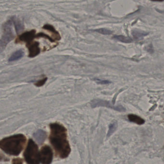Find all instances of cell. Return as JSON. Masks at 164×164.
<instances>
[{
    "label": "cell",
    "instance_id": "1",
    "mask_svg": "<svg viewBox=\"0 0 164 164\" xmlns=\"http://www.w3.org/2000/svg\"><path fill=\"white\" fill-rule=\"evenodd\" d=\"M50 127V142L57 155L62 158H65L68 156L71 151L67 139V130L63 125L58 123L51 124Z\"/></svg>",
    "mask_w": 164,
    "mask_h": 164
},
{
    "label": "cell",
    "instance_id": "2",
    "mask_svg": "<svg viewBox=\"0 0 164 164\" xmlns=\"http://www.w3.org/2000/svg\"><path fill=\"white\" fill-rule=\"evenodd\" d=\"M26 138L22 134L3 139L0 141V147L9 155L18 156L26 144Z\"/></svg>",
    "mask_w": 164,
    "mask_h": 164
},
{
    "label": "cell",
    "instance_id": "3",
    "mask_svg": "<svg viewBox=\"0 0 164 164\" xmlns=\"http://www.w3.org/2000/svg\"><path fill=\"white\" fill-rule=\"evenodd\" d=\"M25 159L28 164H39L40 155L38 146L32 140H29L27 147L25 151Z\"/></svg>",
    "mask_w": 164,
    "mask_h": 164
},
{
    "label": "cell",
    "instance_id": "4",
    "mask_svg": "<svg viewBox=\"0 0 164 164\" xmlns=\"http://www.w3.org/2000/svg\"><path fill=\"white\" fill-rule=\"evenodd\" d=\"M12 20L7 21L4 25V34H3L0 42L1 52L3 51L7 44L9 43L14 38V34L13 32L12 26Z\"/></svg>",
    "mask_w": 164,
    "mask_h": 164
},
{
    "label": "cell",
    "instance_id": "5",
    "mask_svg": "<svg viewBox=\"0 0 164 164\" xmlns=\"http://www.w3.org/2000/svg\"><path fill=\"white\" fill-rule=\"evenodd\" d=\"M91 104L92 108H95V107H99V106H103V107H106L112 109L116 110L120 112L126 111V109L123 106H121V105L117 106H114L110 102L107 101L103 100H100V99H95L91 102Z\"/></svg>",
    "mask_w": 164,
    "mask_h": 164
},
{
    "label": "cell",
    "instance_id": "6",
    "mask_svg": "<svg viewBox=\"0 0 164 164\" xmlns=\"http://www.w3.org/2000/svg\"><path fill=\"white\" fill-rule=\"evenodd\" d=\"M53 153L51 148L45 145L41 149L40 158L42 164H50L53 160Z\"/></svg>",
    "mask_w": 164,
    "mask_h": 164
},
{
    "label": "cell",
    "instance_id": "7",
    "mask_svg": "<svg viewBox=\"0 0 164 164\" xmlns=\"http://www.w3.org/2000/svg\"><path fill=\"white\" fill-rule=\"evenodd\" d=\"M36 37L35 30H31L26 31L19 36L15 41V43H20L21 42H26L27 44H30V42Z\"/></svg>",
    "mask_w": 164,
    "mask_h": 164
},
{
    "label": "cell",
    "instance_id": "8",
    "mask_svg": "<svg viewBox=\"0 0 164 164\" xmlns=\"http://www.w3.org/2000/svg\"><path fill=\"white\" fill-rule=\"evenodd\" d=\"M39 43L37 42H31V44L27 45V47L29 48V57L33 58L39 54L41 49L39 48Z\"/></svg>",
    "mask_w": 164,
    "mask_h": 164
},
{
    "label": "cell",
    "instance_id": "9",
    "mask_svg": "<svg viewBox=\"0 0 164 164\" xmlns=\"http://www.w3.org/2000/svg\"><path fill=\"white\" fill-rule=\"evenodd\" d=\"M42 28L44 30H48L50 32H51L52 35L53 36V37L54 40L59 41L61 39V36L60 35L59 33L51 25H45Z\"/></svg>",
    "mask_w": 164,
    "mask_h": 164
},
{
    "label": "cell",
    "instance_id": "10",
    "mask_svg": "<svg viewBox=\"0 0 164 164\" xmlns=\"http://www.w3.org/2000/svg\"><path fill=\"white\" fill-rule=\"evenodd\" d=\"M34 137L39 144H42L46 139V133L44 130H39L33 134Z\"/></svg>",
    "mask_w": 164,
    "mask_h": 164
},
{
    "label": "cell",
    "instance_id": "11",
    "mask_svg": "<svg viewBox=\"0 0 164 164\" xmlns=\"http://www.w3.org/2000/svg\"><path fill=\"white\" fill-rule=\"evenodd\" d=\"M11 20L14 24L16 33H19L22 32L24 29L22 22L18 18H16L15 16L13 17Z\"/></svg>",
    "mask_w": 164,
    "mask_h": 164
},
{
    "label": "cell",
    "instance_id": "12",
    "mask_svg": "<svg viewBox=\"0 0 164 164\" xmlns=\"http://www.w3.org/2000/svg\"><path fill=\"white\" fill-rule=\"evenodd\" d=\"M127 117L130 122H133L138 125H142L145 123V120L141 117H139L138 115H133V114H130L128 115Z\"/></svg>",
    "mask_w": 164,
    "mask_h": 164
},
{
    "label": "cell",
    "instance_id": "13",
    "mask_svg": "<svg viewBox=\"0 0 164 164\" xmlns=\"http://www.w3.org/2000/svg\"><path fill=\"white\" fill-rule=\"evenodd\" d=\"M24 55V52L21 50L16 51V52L13 53L10 57L8 61L9 62H13V61H18V60L20 59Z\"/></svg>",
    "mask_w": 164,
    "mask_h": 164
},
{
    "label": "cell",
    "instance_id": "14",
    "mask_svg": "<svg viewBox=\"0 0 164 164\" xmlns=\"http://www.w3.org/2000/svg\"><path fill=\"white\" fill-rule=\"evenodd\" d=\"M114 39L123 43H131L132 42V39L130 37H126L123 35H115L113 37Z\"/></svg>",
    "mask_w": 164,
    "mask_h": 164
},
{
    "label": "cell",
    "instance_id": "15",
    "mask_svg": "<svg viewBox=\"0 0 164 164\" xmlns=\"http://www.w3.org/2000/svg\"><path fill=\"white\" fill-rule=\"evenodd\" d=\"M132 34L135 39H140L148 35V33L140 30H133Z\"/></svg>",
    "mask_w": 164,
    "mask_h": 164
},
{
    "label": "cell",
    "instance_id": "16",
    "mask_svg": "<svg viewBox=\"0 0 164 164\" xmlns=\"http://www.w3.org/2000/svg\"><path fill=\"white\" fill-rule=\"evenodd\" d=\"M118 127V123L117 121H113L111 124H110L109 127V130L107 134V137H109L114 132H115Z\"/></svg>",
    "mask_w": 164,
    "mask_h": 164
},
{
    "label": "cell",
    "instance_id": "17",
    "mask_svg": "<svg viewBox=\"0 0 164 164\" xmlns=\"http://www.w3.org/2000/svg\"><path fill=\"white\" fill-rule=\"evenodd\" d=\"M94 31H96L97 32H98L100 34H103V35H110L112 34V31L108 29L102 28V29H96L94 30Z\"/></svg>",
    "mask_w": 164,
    "mask_h": 164
},
{
    "label": "cell",
    "instance_id": "18",
    "mask_svg": "<svg viewBox=\"0 0 164 164\" xmlns=\"http://www.w3.org/2000/svg\"><path fill=\"white\" fill-rule=\"evenodd\" d=\"M36 38H45L46 39H48L49 41H50L51 42H54V40L52 38H51L50 37H49V36H48L47 35H46L44 33H39L38 34H36Z\"/></svg>",
    "mask_w": 164,
    "mask_h": 164
},
{
    "label": "cell",
    "instance_id": "19",
    "mask_svg": "<svg viewBox=\"0 0 164 164\" xmlns=\"http://www.w3.org/2000/svg\"><path fill=\"white\" fill-rule=\"evenodd\" d=\"M47 77H44V79H42L41 80H38L37 82H36L34 84L37 87H42V86L44 85L45 83H46V81L47 80Z\"/></svg>",
    "mask_w": 164,
    "mask_h": 164
},
{
    "label": "cell",
    "instance_id": "20",
    "mask_svg": "<svg viewBox=\"0 0 164 164\" xmlns=\"http://www.w3.org/2000/svg\"><path fill=\"white\" fill-rule=\"evenodd\" d=\"M94 80H95V82H96L98 84H108L111 83L109 81H108V80H100V79H95Z\"/></svg>",
    "mask_w": 164,
    "mask_h": 164
},
{
    "label": "cell",
    "instance_id": "21",
    "mask_svg": "<svg viewBox=\"0 0 164 164\" xmlns=\"http://www.w3.org/2000/svg\"><path fill=\"white\" fill-rule=\"evenodd\" d=\"M23 160L22 159L20 158H17L13 159L12 162V164H22Z\"/></svg>",
    "mask_w": 164,
    "mask_h": 164
}]
</instances>
